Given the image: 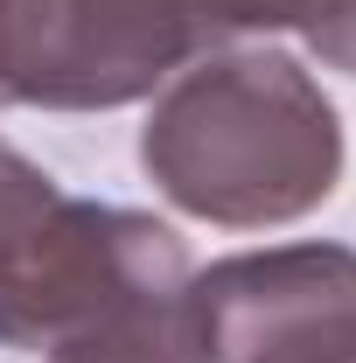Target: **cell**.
Returning <instances> with one entry per match:
<instances>
[{"mask_svg": "<svg viewBox=\"0 0 356 363\" xmlns=\"http://www.w3.org/2000/svg\"><path fill=\"white\" fill-rule=\"evenodd\" d=\"M182 21L196 28V43H223V35H272V28H308L321 0H175Z\"/></svg>", "mask_w": 356, "mask_h": 363, "instance_id": "cell-5", "label": "cell"}, {"mask_svg": "<svg viewBox=\"0 0 356 363\" xmlns=\"http://www.w3.org/2000/svg\"><path fill=\"white\" fill-rule=\"evenodd\" d=\"M14 154H21V147H7V140H0V182H7V168H14Z\"/></svg>", "mask_w": 356, "mask_h": 363, "instance_id": "cell-7", "label": "cell"}, {"mask_svg": "<svg viewBox=\"0 0 356 363\" xmlns=\"http://www.w3.org/2000/svg\"><path fill=\"white\" fill-rule=\"evenodd\" d=\"M350 363H356V357H350Z\"/></svg>", "mask_w": 356, "mask_h": 363, "instance_id": "cell-8", "label": "cell"}, {"mask_svg": "<svg viewBox=\"0 0 356 363\" xmlns=\"http://www.w3.org/2000/svg\"><path fill=\"white\" fill-rule=\"evenodd\" d=\"M301 35H308V49L328 70H350L356 77V0H321V14H314Z\"/></svg>", "mask_w": 356, "mask_h": 363, "instance_id": "cell-6", "label": "cell"}, {"mask_svg": "<svg viewBox=\"0 0 356 363\" xmlns=\"http://www.w3.org/2000/svg\"><path fill=\"white\" fill-rule=\"evenodd\" d=\"M0 342L49 363H203L189 245L28 168L0 203Z\"/></svg>", "mask_w": 356, "mask_h": 363, "instance_id": "cell-1", "label": "cell"}, {"mask_svg": "<svg viewBox=\"0 0 356 363\" xmlns=\"http://www.w3.org/2000/svg\"><path fill=\"white\" fill-rule=\"evenodd\" d=\"M203 363H350L356 245H272L196 272Z\"/></svg>", "mask_w": 356, "mask_h": 363, "instance_id": "cell-4", "label": "cell"}, {"mask_svg": "<svg viewBox=\"0 0 356 363\" xmlns=\"http://www.w3.org/2000/svg\"><path fill=\"white\" fill-rule=\"evenodd\" d=\"M140 168L182 217L266 230L343 182V119L287 49L189 56L140 126Z\"/></svg>", "mask_w": 356, "mask_h": 363, "instance_id": "cell-2", "label": "cell"}, {"mask_svg": "<svg viewBox=\"0 0 356 363\" xmlns=\"http://www.w3.org/2000/svg\"><path fill=\"white\" fill-rule=\"evenodd\" d=\"M196 49L175 0H0V105L119 112Z\"/></svg>", "mask_w": 356, "mask_h": 363, "instance_id": "cell-3", "label": "cell"}]
</instances>
